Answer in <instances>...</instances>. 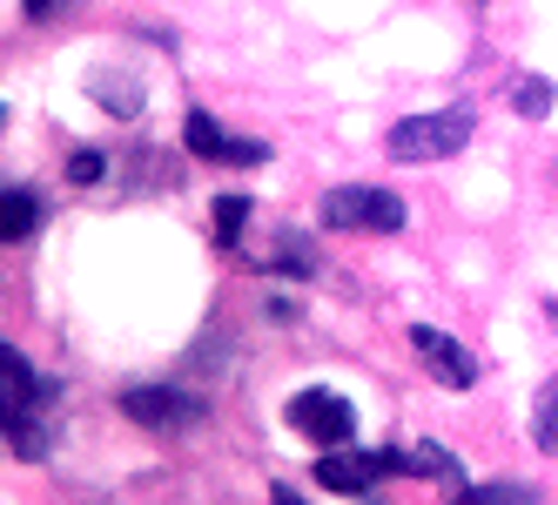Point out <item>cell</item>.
<instances>
[{
    "label": "cell",
    "instance_id": "obj_1",
    "mask_svg": "<svg viewBox=\"0 0 558 505\" xmlns=\"http://www.w3.org/2000/svg\"><path fill=\"white\" fill-rule=\"evenodd\" d=\"M464 135H471V108L411 115V122L390 129V155H397V163H437V155H458Z\"/></svg>",
    "mask_w": 558,
    "mask_h": 505
},
{
    "label": "cell",
    "instance_id": "obj_2",
    "mask_svg": "<svg viewBox=\"0 0 558 505\" xmlns=\"http://www.w3.org/2000/svg\"><path fill=\"white\" fill-rule=\"evenodd\" d=\"M324 223L330 229H404V203L390 196V189H364V182H350V189H330L324 196Z\"/></svg>",
    "mask_w": 558,
    "mask_h": 505
},
{
    "label": "cell",
    "instance_id": "obj_3",
    "mask_svg": "<svg viewBox=\"0 0 558 505\" xmlns=\"http://www.w3.org/2000/svg\"><path fill=\"white\" fill-rule=\"evenodd\" d=\"M290 424H296L303 438H316L324 452H343L350 432H356V411H350V398H337V392H296V398H290Z\"/></svg>",
    "mask_w": 558,
    "mask_h": 505
},
{
    "label": "cell",
    "instance_id": "obj_4",
    "mask_svg": "<svg viewBox=\"0 0 558 505\" xmlns=\"http://www.w3.org/2000/svg\"><path fill=\"white\" fill-rule=\"evenodd\" d=\"M390 472H397V452H324L316 458V485H330V492H371Z\"/></svg>",
    "mask_w": 558,
    "mask_h": 505
},
{
    "label": "cell",
    "instance_id": "obj_5",
    "mask_svg": "<svg viewBox=\"0 0 558 505\" xmlns=\"http://www.w3.org/2000/svg\"><path fill=\"white\" fill-rule=\"evenodd\" d=\"M411 344H417V351H424V364H430L437 377H445L451 392H464V384L477 377V364L464 358V344H458V337H445V330H430V324H417V330H411Z\"/></svg>",
    "mask_w": 558,
    "mask_h": 505
},
{
    "label": "cell",
    "instance_id": "obj_6",
    "mask_svg": "<svg viewBox=\"0 0 558 505\" xmlns=\"http://www.w3.org/2000/svg\"><path fill=\"white\" fill-rule=\"evenodd\" d=\"M122 411H129L135 424H195V418H203V405L182 398V392H129Z\"/></svg>",
    "mask_w": 558,
    "mask_h": 505
},
{
    "label": "cell",
    "instance_id": "obj_7",
    "mask_svg": "<svg viewBox=\"0 0 558 505\" xmlns=\"http://www.w3.org/2000/svg\"><path fill=\"white\" fill-rule=\"evenodd\" d=\"M397 472H417V479H451V485H458V458H451L445 445H417V452L397 458Z\"/></svg>",
    "mask_w": 558,
    "mask_h": 505
},
{
    "label": "cell",
    "instance_id": "obj_8",
    "mask_svg": "<svg viewBox=\"0 0 558 505\" xmlns=\"http://www.w3.org/2000/svg\"><path fill=\"white\" fill-rule=\"evenodd\" d=\"M34 223H41V203H34V196H21V189H8V196H0V243L27 237Z\"/></svg>",
    "mask_w": 558,
    "mask_h": 505
},
{
    "label": "cell",
    "instance_id": "obj_9",
    "mask_svg": "<svg viewBox=\"0 0 558 505\" xmlns=\"http://www.w3.org/2000/svg\"><path fill=\"white\" fill-rule=\"evenodd\" d=\"M189 148H195V155H222V129H216V115H203V108L189 115Z\"/></svg>",
    "mask_w": 558,
    "mask_h": 505
},
{
    "label": "cell",
    "instance_id": "obj_10",
    "mask_svg": "<svg viewBox=\"0 0 558 505\" xmlns=\"http://www.w3.org/2000/svg\"><path fill=\"white\" fill-rule=\"evenodd\" d=\"M243 223H250V203H243V196H222V203H216V237H222V243L243 237Z\"/></svg>",
    "mask_w": 558,
    "mask_h": 505
},
{
    "label": "cell",
    "instance_id": "obj_11",
    "mask_svg": "<svg viewBox=\"0 0 558 505\" xmlns=\"http://www.w3.org/2000/svg\"><path fill=\"white\" fill-rule=\"evenodd\" d=\"M458 505H532V492H518V485H492V492H458Z\"/></svg>",
    "mask_w": 558,
    "mask_h": 505
},
{
    "label": "cell",
    "instance_id": "obj_12",
    "mask_svg": "<svg viewBox=\"0 0 558 505\" xmlns=\"http://www.w3.org/2000/svg\"><path fill=\"white\" fill-rule=\"evenodd\" d=\"M551 398H558V384H545V398H538V418H532V432H538V445H545V452L558 445V424H551Z\"/></svg>",
    "mask_w": 558,
    "mask_h": 505
},
{
    "label": "cell",
    "instance_id": "obj_13",
    "mask_svg": "<svg viewBox=\"0 0 558 505\" xmlns=\"http://www.w3.org/2000/svg\"><path fill=\"white\" fill-rule=\"evenodd\" d=\"M263 155H269L263 142H222V163H235V169H256Z\"/></svg>",
    "mask_w": 558,
    "mask_h": 505
},
{
    "label": "cell",
    "instance_id": "obj_14",
    "mask_svg": "<svg viewBox=\"0 0 558 505\" xmlns=\"http://www.w3.org/2000/svg\"><path fill=\"white\" fill-rule=\"evenodd\" d=\"M518 108H525V115H551V88H545V82L518 88Z\"/></svg>",
    "mask_w": 558,
    "mask_h": 505
},
{
    "label": "cell",
    "instance_id": "obj_15",
    "mask_svg": "<svg viewBox=\"0 0 558 505\" xmlns=\"http://www.w3.org/2000/svg\"><path fill=\"white\" fill-rule=\"evenodd\" d=\"M68 176H74V182H95V176H101V155H74Z\"/></svg>",
    "mask_w": 558,
    "mask_h": 505
},
{
    "label": "cell",
    "instance_id": "obj_16",
    "mask_svg": "<svg viewBox=\"0 0 558 505\" xmlns=\"http://www.w3.org/2000/svg\"><path fill=\"white\" fill-rule=\"evenodd\" d=\"M283 269H310V250H303V237H283Z\"/></svg>",
    "mask_w": 558,
    "mask_h": 505
},
{
    "label": "cell",
    "instance_id": "obj_17",
    "mask_svg": "<svg viewBox=\"0 0 558 505\" xmlns=\"http://www.w3.org/2000/svg\"><path fill=\"white\" fill-rule=\"evenodd\" d=\"M276 505H303V498H296V492H290V485H283V492H276Z\"/></svg>",
    "mask_w": 558,
    "mask_h": 505
},
{
    "label": "cell",
    "instance_id": "obj_18",
    "mask_svg": "<svg viewBox=\"0 0 558 505\" xmlns=\"http://www.w3.org/2000/svg\"><path fill=\"white\" fill-rule=\"evenodd\" d=\"M0 122H8V101H0Z\"/></svg>",
    "mask_w": 558,
    "mask_h": 505
}]
</instances>
